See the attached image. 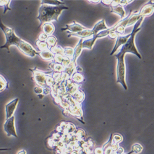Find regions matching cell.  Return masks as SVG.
Listing matches in <instances>:
<instances>
[{"label":"cell","mask_w":154,"mask_h":154,"mask_svg":"<svg viewBox=\"0 0 154 154\" xmlns=\"http://www.w3.org/2000/svg\"><path fill=\"white\" fill-rule=\"evenodd\" d=\"M68 9L64 5L58 6H51L48 4H42L39 9V16L37 19L40 21V26L44 22H49L52 20L57 21L59 16L64 9Z\"/></svg>","instance_id":"1"},{"label":"cell","mask_w":154,"mask_h":154,"mask_svg":"<svg viewBox=\"0 0 154 154\" xmlns=\"http://www.w3.org/2000/svg\"><path fill=\"white\" fill-rule=\"evenodd\" d=\"M143 19H144V17H141L138 20V22L135 23L132 32L130 33L129 38L126 41V43L122 46V48L120 51V52H122L123 54H125L127 52H131L132 54L137 56L139 57V59H142L141 56L140 55L139 52L137 50V48H136V47L135 46L134 38L136 33H137L139 30H141V28H139V26L141 25V23L143 21Z\"/></svg>","instance_id":"2"},{"label":"cell","mask_w":154,"mask_h":154,"mask_svg":"<svg viewBox=\"0 0 154 154\" xmlns=\"http://www.w3.org/2000/svg\"><path fill=\"white\" fill-rule=\"evenodd\" d=\"M125 55L120 52L115 55L117 59V83H120L125 90H127V86L125 81L126 76V66L125 62Z\"/></svg>","instance_id":"3"},{"label":"cell","mask_w":154,"mask_h":154,"mask_svg":"<svg viewBox=\"0 0 154 154\" xmlns=\"http://www.w3.org/2000/svg\"><path fill=\"white\" fill-rule=\"evenodd\" d=\"M0 28H1L2 31L4 33L6 38V42L4 46L1 47V49L6 48L9 51V46L12 45H15L17 46L19 45L22 39L16 36L13 28L4 26L1 22V18H0Z\"/></svg>","instance_id":"4"},{"label":"cell","mask_w":154,"mask_h":154,"mask_svg":"<svg viewBox=\"0 0 154 154\" xmlns=\"http://www.w3.org/2000/svg\"><path fill=\"white\" fill-rule=\"evenodd\" d=\"M4 130L8 137L10 136H14L15 138L18 137L16 130L15 117L14 115L6 120L4 124Z\"/></svg>","instance_id":"5"},{"label":"cell","mask_w":154,"mask_h":154,"mask_svg":"<svg viewBox=\"0 0 154 154\" xmlns=\"http://www.w3.org/2000/svg\"><path fill=\"white\" fill-rule=\"evenodd\" d=\"M17 48H18L19 50H20L23 54L30 57H33L37 54L39 55L38 53L34 49V48L30 45L22 40H21L19 45L17 46Z\"/></svg>","instance_id":"6"},{"label":"cell","mask_w":154,"mask_h":154,"mask_svg":"<svg viewBox=\"0 0 154 154\" xmlns=\"http://www.w3.org/2000/svg\"><path fill=\"white\" fill-rule=\"evenodd\" d=\"M18 102L19 99L16 98L6 105V120L13 116Z\"/></svg>","instance_id":"7"},{"label":"cell","mask_w":154,"mask_h":154,"mask_svg":"<svg viewBox=\"0 0 154 154\" xmlns=\"http://www.w3.org/2000/svg\"><path fill=\"white\" fill-rule=\"evenodd\" d=\"M129 37H130V34L126 35H125V36H118L116 44L114 46L113 50H112V52L110 53V55L111 56L114 55L115 53V52L117 51V49L119 48L120 46H121L122 45H125L126 43V41H128Z\"/></svg>","instance_id":"8"},{"label":"cell","mask_w":154,"mask_h":154,"mask_svg":"<svg viewBox=\"0 0 154 154\" xmlns=\"http://www.w3.org/2000/svg\"><path fill=\"white\" fill-rule=\"evenodd\" d=\"M86 28L83 27V26L80 25L78 23H77L76 22H73V24H71V25H67L66 28H62V30H68L70 31V33H78L81 31L84 30H86Z\"/></svg>","instance_id":"9"},{"label":"cell","mask_w":154,"mask_h":154,"mask_svg":"<svg viewBox=\"0 0 154 154\" xmlns=\"http://www.w3.org/2000/svg\"><path fill=\"white\" fill-rule=\"evenodd\" d=\"M108 28H109L105 25L104 20L102 19V20H100L99 22H97L95 25V26H94V27L93 28V29L91 30L93 32V35H96L100 31L102 32L103 30H107Z\"/></svg>","instance_id":"10"},{"label":"cell","mask_w":154,"mask_h":154,"mask_svg":"<svg viewBox=\"0 0 154 154\" xmlns=\"http://www.w3.org/2000/svg\"><path fill=\"white\" fill-rule=\"evenodd\" d=\"M153 5H150V4H146V6L141 9L140 11L139 14L141 17H144V16H148L151 15V14L153 13Z\"/></svg>","instance_id":"11"},{"label":"cell","mask_w":154,"mask_h":154,"mask_svg":"<svg viewBox=\"0 0 154 154\" xmlns=\"http://www.w3.org/2000/svg\"><path fill=\"white\" fill-rule=\"evenodd\" d=\"M70 36H75V37H80L81 38V39H83V38H88L91 36H93V33L92 30H88V29H86L84 30L81 31L80 32L78 33H70Z\"/></svg>","instance_id":"12"},{"label":"cell","mask_w":154,"mask_h":154,"mask_svg":"<svg viewBox=\"0 0 154 154\" xmlns=\"http://www.w3.org/2000/svg\"><path fill=\"white\" fill-rule=\"evenodd\" d=\"M97 37L96 35H93L92 38L83 41V42L82 43V48H88L89 49H91Z\"/></svg>","instance_id":"13"},{"label":"cell","mask_w":154,"mask_h":154,"mask_svg":"<svg viewBox=\"0 0 154 154\" xmlns=\"http://www.w3.org/2000/svg\"><path fill=\"white\" fill-rule=\"evenodd\" d=\"M141 16L139 14H129L126 27H129L130 25L135 24V23L138 22V20L141 18Z\"/></svg>","instance_id":"14"},{"label":"cell","mask_w":154,"mask_h":154,"mask_svg":"<svg viewBox=\"0 0 154 154\" xmlns=\"http://www.w3.org/2000/svg\"><path fill=\"white\" fill-rule=\"evenodd\" d=\"M111 13H114L118 14L122 18H123V17L125 16V11H124L123 7L120 5H118L115 7H112Z\"/></svg>","instance_id":"15"},{"label":"cell","mask_w":154,"mask_h":154,"mask_svg":"<svg viewBox=\"0 0 154 154\" xmlns=\"http://www.w3.org/2000/svg\"><path fill=\"white\" fill-rule=\"evenodd\" d=\"M83 40L81 39L78 44L75 47V50H74V54H73V61L75 62L76 60V58L78 57L80 54H81V52L82 50V42Z\"/></svg>","instance_id":"16"},{"label":"cell","mask_w":154,"mask_h":154,"mask_svg":"<svg viewBox=\"0 0 154 154\" xmlns=\"http://www.w3.org/2000/svg\"><path fill=\"white\" fill-rule=\"evenodd\" d=\"M54 30V27L50 23H46L43 25V31L46 35H51Z\"/></svg>","instance_id":"17"},{"label":"cell","mask_w":154,"mask_h":154,"mask_svg":"<svg viewBox=\"0 0 154 154\" xmlns=\"http://www.w3.org/2000/svg\"><path fill=\"white\" fill-rule=\"evenodd\" d=\"M39 55L43 59H45V60H49V59H51L54 57V55H53L51 52L46 50L43 51L40 54H39Z\"/></svg>","instance_id":"18"},{"label":"cell","mask_w":154,"mask_h":154,"mask_svg":"<svg viewBox=\"0 0 154 154\" xmlns=\"http://www.w3.org/2000/svg\"><path fill=\"white\" fill-rule=\"evenodd\" d=\"M57 43V40L54 37H49L46 39V44L50 48H52L53 46L56 45Z\"/></svg>","instance_id":"19"},{"label":"cell","mask_w":154,"mask_h":154,"mask_svg":"<svg viewBox=\"0 0 154 154\" xmlns=\"http://www.w3.org/2000/svg\"><path fill=\"white\" fill-rule=\"evenodd\" d=\"M41 3H45L43 4H52V5L59 6V5H61L62 3H64V1H42Z\"/></svg>","instance_id":"20"},{"label":"cell","mask_w":154,"mask_h":154,"mask_svg":"<svg viewBox=\"0 0 154 154\" xmlns=\"http://www.w3.org/2000/svg\"><path fill=\"white\" fill-rule=\"evenodd\" d=\"M133 150L136 153H139V152H141L142 151V150H143V147H141V145L135 144L133 147Z\"/></svg>","instance_id":"21"},{"label":"cell","mask_w":154,"mask_h":154,"mask_svg":"<svg viewBox=\"0 0 154 154\" xmlns=\"http://www.w3.org/2000/svg\"><path fill=\"white\" fill-rule=\"evenodd\" d=\"M65 54L67 56H72L73 54V50L72 48H65Z\"/></svg>","instance_id":"22"},{"label":"cell","mask_w":154,"mask_h":154,"mask_svg":"<svg viewBox=\"0 0 154 154\" xmlns=\"http://www.w3.org/2000/svg\"><path fill=\"white\" fill-rule=\"evenodd\" d=\"M132 1H119V5L120 6H125L126 5L129 3H131Z\"/></svg>","instance_id":"23"},{"label":"cell","mask_w":154,"mask_h":154,"mask_svg":"<svg viewBox=\"0 0 154 154\" xmlns=\"http://www.w3.org/2000/svg\"><path fill=\"white\" fill-rule=\"evenodd\" d=\"M100 2L102 3L103 4H104V5L106 4V5H110V6H111V4H112V1H101Z\"/></svg>","instance_id":"24"},{"label":"cell","mask_w":154,"mask_h":154,"mask_svg":"<svg viewBox=\"0 0 154 154\" xmlns=\"http://www.w3.org/2000/svg\"><path fill=\"white\" fill-rule=\"evenodd\" d=\"M121 140H122V138H121L120 136H118V135L115 136V141L116 142H120V141H121Z\"/></svg>","instance_id":"25"},{"label":"cell","mask_w":154,"mask_h":154,"mask_svg":"<svg viewBox=\"0 0 154 154\" xmlns=\"http://www.w3.org/2000/svg\"><path fill=\"white\" fill-rule=\"evenodd\" d=\"M95 152L96 154H102V150L99 149V148H98V149H97L95 150Z\"/></svg>","instance_id":"26"},{"label":"cell","mask_w":154,"mask_h":154,"mask_svg":"<svg viewBox=\"0 0 154 154\" xmlns=\"http://www.w3.org/2000/svg\"><path fill=\"white\" fill-rule=\"evenodd\" d=\"M17 154H27V152L24 150H22L17 153Z\"/></svg>","instance_id":"27"},{"label":"cell","mask_w":154,"mask_h":154,"mask_svg":"<svg viewBox=\"0 0 154 154\" xmlns=\"http://www.w3.org/2000/svg\"><path fill=\"white\" fill-rule=\"evenodd\" d=\"M11 149H0V151H4V150H9Z\"/></svg>","instance_id":"28"},{"label":"cell","mask_w":154,"mask_h":154,"mask_svg":"<svg viewBox=\"0 0 154 154\" xmlns=\"http://www.w3.org/2000/svg\"><path fill=\"white\" fill-rule=\"evenodd\" d=\"M90 2H91V3H99V2H100V1H90Z\"/></svg>","instance_id":"29"}]
</instances>
